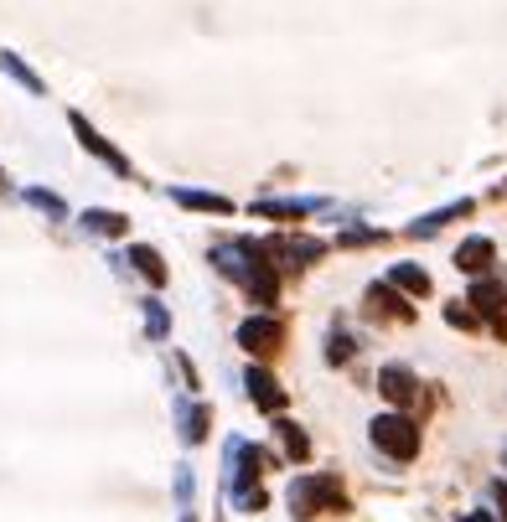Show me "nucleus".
<instances>
[{
  "label": "nucleus",
  "instance_id": "obj_1",
  "mask_svg": "<svg viewBox=\"0 0 507 522\" xmlns=\"http://www.w3.org/2000/svg\"><path fill=\"white\" fill-rule=\"evenodd\" d=\"M342 512V491L332 476H295L290 486V512L295 517H321V512Z\"/></svg>",
  "mask_w": 507,
  "mask_h": 522
},
{
  "label": "nucleus",
  "instance_id": "obj_2",
  "mask_svg": "<svg viewBox=\"0 0 507 522\" xmlns=\"http://www.w3.org/2000/svg\"><path fill=\"white\" fill-rule=\"evenodd\" d=\"M373 445L394 460H409L420 450V429H414L404 414H383V419H373Z\"/></svg>",
  "mask_w": 507,
  "mask_h": 522
},
{
  "label": "nucleus",
  "instance_id": "obj_3",
  "mask_svg": "<svg viewBox=\"0 0 507 522\" xmlns=\"http://www.w3.org/2000/svg\"><path fill=\"white\" fill-rule=\"evenodd\" d=\"M280 342H285V326H280V321H270V316H254V321L238 326V347H249L254 357L280 352Z\"/></svg>",
  "mask_w": 507,
  "mask_h": 522
},
{
  "label": "nucleus",
  "instance_id": "obj_4",
  "mask_svg": "<svg viewBox=\"0 0 507 522\" xmlns=\"http://www.w3.org/2000/svg\"><path fill=\"white\" fill-rule=\"evenodd\" d=\"M68 125H73V135L83 140V150H88V156H99V161H104L109 171H119V176H130V161H125V156H119V150H114V145H109V140H104V135H99L94 125H88V119H83V114H68Z\"/></svg>",
  "mask_w": 507,
  "mask_h": 522
},
{
  "label": "nucleus",
  "instance_id": "obj_5",
  "mask_svg": "<svg viewBox=\"0 0 507 522\" xmlns=\"http://www.w3.org/2000/svg\"><path fill=\"white\" fill-rule=\"evenodd\" d=\"M244 383H249V398H254L259 409H270V414L285 409V388H280L270 373H264V367H249V378H244Z\"/></svg>",
  "mask_w": 507,
  "mask_h": 522
},
{
  "label": "nucleus",
  "instance_id": "obj_6",
  "mask_svg": "<svg viewBox=\"0 0 507 522\" xmlns=\"http://www.w3.org/2000/svg\"><path fill=\"white\" fill-rule=\"evenodd\" d=\"M368 316H383V321H409L414 311H409V305H404L389 285H373V290H368Z\"/></svg>",
  "mask_w": 507,
  "mask_h": 522
},
{
  "label": "nucleus",
  "instance_id": "obj_7",
  "mask_svg": "<svg viewBox=\"0 0 507 522\" xmlns=\"http://www.w3.org/2000/svg\"><path fill=\"white\" fill-rule=\"evenodd\" d=\"M378 388H383V398H394V404H409V398L420 393L414 373H404V367H383V373H378Z\"/></svg>",
  "mask_w": 507,
  "mask_h": 522
},
{
  "label": "nucleus",
  "instance_id": "obj_8",
  "mask_svg": "<svg viewBox=\"0 0 507 522\" xmlns=\"http://www.w3.org/2000/svg\"><path fill=\"white\" fill-rule=\"evenodd\" d=\"M487 264H492V238H466L456 249V269H466V274H482Z\"/></svg>",
  "mask_w": 507,
  "mask_h": 522
},
{
  "label": "nucleus",
  "instance_id": "obj_9",
  "mask_svg": "<svg viewBox=\"0 0 507 522\" xmlns=\"http://www.w3.org/2000/svg\"><path fill=\"white\" fill-rule=\"evenodd\" d=\"M83 228H88V233H99V238H119V233L130 228V218H125V212H104V207H88V212H83Z\"/></svg>",
  "mask_w": 507,
  "mask_h": 522
},
{
  "label": "nucleus",
  "instance_id": "obj_10",
  "mask_svg": "<svg viewBox=\"0 0 507 522\" xmlns=\"http://www.w3.org/2000/svg\"><path fill=\"white\" fill-rule=\"evenodd\" d=\"M0 73H6V78H16V83L26 88V94H37V99L47 94V83H42V78H37L32 68H26V63H21L16 52H0Z\"/></svg>",
  "mask_w": 507,
  "mask_h": 522
},
{
  "label": "nucleus",
  "instance_id": "obj_11",
  "mask_svg": "<svg viewBox=\"0 0 507 522\" xmlns=\"http://www.w3.org/2000/svg\"><path fill=\"white\" fill-rule=\"evenodd\" d=\"M176 414H182V440L187 445L207 440V424H213V414H207L202 404H176Z\"/></svg>",
  "mask_w": 507,
  "mask_h": 522
},
{
  "label": "nucleus",
  "instance_id": "obj_12",
  "mask_svg": "<svg viewBox=\"0 0 507 522\" xmlns=\"http://www.w3.org/2000/svg\"><path fill=\"white\" fill-rule=\"evenodd\" d=\"M125 264H135L151 285H166V264H161V254H156V249H145V243H135V249L125 254Z\"/></svg>",
  "mask_w": 507,
  "mask_h": 522
},
{
  "label": "nucleus",
  "instance_id": "obj_13",
  "mask_svg": "<svg viewBox=\"0 0 507 522\" xmlns=\"http://www.w3.org/2000/svg\"><path fill=\"white\" fill-rule=\"evenodd\" d=\"M471 305H476L482 316H502V311H507V290H502V285H476V290H471Z\"/></svg>",
  "mask_w": 507,
  "mask_h": 522
},
{
  "label": "nucleus",
  "instance_id": "obj_14",
  "mask_svg": "<svg viewBox=\"0 0 507 522\" xmlns=\"http://www.w3.org/2000/svg\"><path fill=\"white\" fill-rule=\"evenodd\" d=\"M466 212H471V202H451V207H440V212H430V218L414 223V233H435V228H445L451 218H466Z\"/></svg>",
  "mask_w": 507,
  "mask_h": 522
},
{
  "label": "nucleus",
  "instance_id": "obj_15",
  "mask_svg": "<svg viewBox=\"0 0 507 522\" xmlns=\"http://www.w3.org/2000/svg\"><path fill=\"white\" fill-rule=\"evenodd\" d=\"M394 285H399V290H409V295H430V274L404 264V269H394Z\"/></svg>",
  "mask_w": 507,
  "mask_h": 522
},
{
  "label": "nucleus",
  "instance_id": "obj_16",
  "mask_svg": "<svg viewBox=\"0 0 507 522\" xmlns=\"http://www.w3.org/2000/svg\"><path fill=\"white\" fill-rule=\"evenodd\" d=\"M26 202H32L37 212H47V218H68L63 197H52V192H42V187H26Z\"/></svg>",
  "mask_w": 507,
  "mask_h": 522
},
{
  "label": "nucleus",
  "instance_id": "obj_17",
  "mask_svg": "<svg viewBox=\"0 0 507 522\" xmlns=\"http://www.w3.org/2000/svg\"><path fill=\"white\" fill-rule=\"evenodd\" d=\"M182 207H197V212H228V202L223 197H213V192H171Z\"/></svg>",
  "mask_w": 507,
  "mask_h": 522
},
{
  "label": "nucleus",
  "instance_id": "obj_18",
  "mask_svg": "<svg viewBox=\"0 0 507 522\" xmlns=\"http://www.w3.org/2000/svg\"><path fill=\"white\" fill-rule=\"evenodd\" d=\"M280 440H285V450H290L295 460H306V455H311V440L301 435V424H280Z\"/></svg>",
  "mask_w": 507,
  "mask_h": 522
},
{
  "label": "nucleus",
  "instance_id": "obj_19",
  "mask_svg": "<svg viewBox=\"0 0 507 522\" xmlns=\"http://www.w3.org/2000/svg\"><path fill=\"white\" fill-rule=\"evenodd\" d=\"M145 331H151L156 342L171 331V321H166V311H161V300H145Z\"/></svg>",
  "mask_w": 507,
  "mask_h": 522
},
{
  "label": "nucleus",
  "instance_id": "obj_20",
  "mask_svg": "<svg viewBox=\"0 0 507 522\" xmlns=\"http://www.w3.org/2000/svg\"><path fill=\"white\" fill-rule=\"evenodd\" d=\"M259 212L264 218H301V212H311V202H264Z\"/></svg>",
  "mask_w": 507,
  "mask_h": 522
},
{
  "label": "nucleus",
  "instance_id": "obj_21",
  "mask_svg": "<svg viewBox=\"0 0 507 522\" xmlns=\"http://www.w3.org/2000/svg\"><path fill=\"white\" fill-rule=\"evenodd\" d=\"M326 357H332V362H347V357H352V342H347V336H332V347H326Z\"/></svg>",
  "mask_w": 507,
  "mask_h": 522
},
{
  "label": "nucleus",
  "instance_id": "obj_22",
  "mask_svg": "<svg viewBox=\"0 0 507 522\" xmlns=\"http://www.w3.org/2000/svg\"><path fill=\"white\" fill-rule=\"evenodd\" d=\"M461 522H497V517H492V512H466Z\"/></svg>",
  "mask_w": 507,
  "mask_h": 522
},
{
  "label": "nucleus",
  "instance_id": "obj_23",
  "mask_svg": "<svg viewBox=\"0 0 507 522\" xmlns=\"http://www.w3.org/2000/svg\"><path fill=\"white\" fill-rule=\"evenodd\" d=\"M497 502H502V517H507V486L497 481Z\"/></svg>",
  "mask_w": 507,
  "mask_h": 522
},
{
  "label": "nucleus",
  "instance_id": "obj_24",
  "mask_svg": "<svg viewBox=\"0 0 507 522\" xmlns=\"http://www.w3.org/2000/svg\"><path fill=\"white\" fill-rule=\"evenodd\" d=\"M182 522H197V517H192V512H187V517H182Z\"/></svg>",
  "mask_w": 507,
  "mask_h": 522
},
{
  "label": "nucleus",
  "instance_id": "obj_25",
  "mask_svg": "<svg viewBox=\"0 0 507 522\" xmlns=\"http://www.w3.org/2000/svg\"><path fill=\"white\" fill-rule=\"evenodd\" d=\"M0 187H6V171H0Z\"/></svg>",
  "mask_w": 507,
  "mask_h": 522
}]
</instances>
